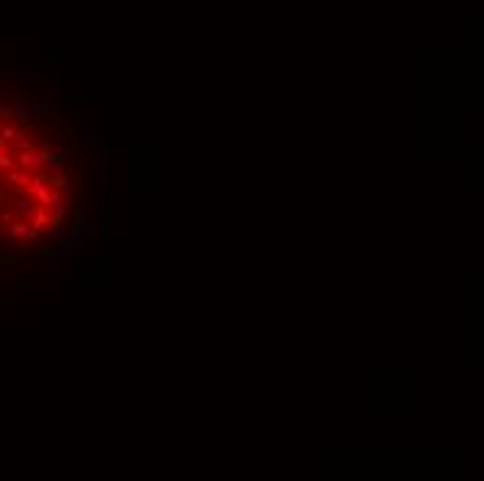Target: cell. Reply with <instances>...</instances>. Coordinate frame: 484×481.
<instances>
[{
    "label": "cell",
    "instance_id": "1",
    "mask_svg": "<svg viewBox=\"0 0 484 481\" xmlns=\"http://www.w3.org/2000/svg\"><path fill=\"white\" fill-rule=\"evenodd\" d=\"M28 222L34 225V228H39V231H42L45 225H50V222H53V217L48 214V209H45V206H39V203H37V209H34V214H31Z\"/></svg>",
    "mask_w": 484,
    "mask_h": 481
},
{
    "label": "cell",
    "instance_id": "2",
    "mask_svg": "<svg viewBox=\"0 0 484 481\" xmlns=\"http://www.w3.org/2000/svg\"><path fill=\"white\" fill-rule=\"evenodd\" d=\"M17 162H19V167H22V170H28V173H31V170H37V167H39V156L34 153V150H19Z\"/></svg>",
    "mask_w": 484,
    "mask_h": 481
},
{
    "label": "cell",
    "instance_id": "3",
    "mask_svg": "<svg viewBox=\"0 0 484 481\" xmlns=\"http://www.w3.org/2000/svg\"><path fill=\"white\" fill-rule=\"evenodd\" d=\"M14 209H17L19 217L31 220V214H34V209H37V203L31 201V198H17V201H14Z\"/></svg>",
    "mask_w": 484,
    "mask_h": 481
},
{
    "label": "cell",
    "instance_id": "4",
    "mask_svg": "<svg viewBox=\"0 0 484 481\" xmlns=\"http://www.w3.org/2000/svg\"><path fill=\"white\" fill-rule=\"evenodd\" d=\"M53 148L58 150V156H61L64 162H70L73 156H81V150H78L75 145H67V142H53Z\"/></svg>",
    "mask_w": 484,
    "mask_h": 481
},
{
    "label": "cell",
    "instance_id": "5",
    "mask_svg": "<svg viewBox=\"0 0 484 481\" xmlns=\"http://www.w3.org/2000/svg\"><path fill=\"white\" fill-rule=\"evenodd\" d=\"M6 181L17 184V186H28V184H31V173H28V170H22V173H17V170H9V173H6Z\"/></svg>",
    "mask_w": 484,
    "mask_h": 481
},
{
    "label": "cell",
    "instance_id": "6",
    "mask_svg": "<svg viewBox=\"0 0 484 481\" xmlns=\"http://www.w3.org/2000/svg\"><path fill=\"white\" fill-rule=\"evenodd\" d=\"M14 142H17L19 150H34V142L28 139V134H25L22 128H17V131H14Z\"/></svg>",
    "mask_w": 484,
    "mask_h": 481
},
{
    "label": "cell",
    "instance_id": "7",
    "mask_svg": "<svg viewBox=\"0 0 484 481\" xmlns=\"http://www.w3.org/2000/svg\"><path fill=\"white\" fill-rule=\"evenodd\" d=\"M84 148H106V139L100 134H95V131H89L87 139H84Z\"/></svg>",
    "mask_w": 484,
    "mask_h": 481
},
{
    "label": "cell",
    "instance_id": "8",
    "mask_svg": "<svg viewBox=\"0 0 484 481\" xmlns=\"http://www.w3.org/2000/svg\"><path fill=\"white\" fill-rule=\"evenodd\" d=\"M14 131H17V125L6 123L3 128H0V139H6V142H11V139H14Z\"/></svg>",
    "mask_w": 484,
    "mask_h": 481
},
{
    "label": "cell",
    "instance_id": "9",
    "mask_svg": "<svg viewBox=\"0 0 484 481\" xmlns=\"http://www.w3.org/2000/svg\"><path fill=\"white\" fill-rule=\"evenodd\" d=\"M11 117H14V103H3V106H0V120L9 123Z\"/></svg>",
    "mask_w": 484,
    "mask_h": 481
},
{
    "label": "cell",
    "instance_id": "10",
    "mask_svg": "<svg viewBox=\"0 0 484 481\" xmlns=\"http://www.w3.org/2000/svg\"><path fill=\"white\" fill-rule=\"evenodd\" d=\"M92 189H106V175L103 173H97L95 178H92Z\"/></svg>",
    "mask_w": 484,
    "mask_h": 481
},
{
    "label": "cell",
    "instance_id": "11",
    "mask_svg": "<svg viewBox=\"0 0 484 481\" xmlns=\"http://www.w3.org/2000/svg\"><path fill=\"white\" fill-rule=\"evenodd\" d=\"M11 164H14V159H11L9 153H3V150H0V167H3V170H11Z\"/></svg>",
    "mask_w": 484,
    "mask_h": 481
},
{
    "label": "cell",
    "instance_id": "12",
    "mask_svg": "<svg viewBox=\"0 0 484 481\" xmlns=\"http://www.w3.org/2000/svg\"><path fill=\"white\" fill-rule=\"evenodd\" d=\"M0 203H9V195H6V189L0 186Z\"/></svg>",
    "mask_w": 484,
    "mask_h": 481
},
{
    "label": "cell",
    "instance_id": "13",
    "mask_svg": "<svg viewBox=\"0 0 484 481\" xmlns=\"http://www.w3.org/2000/svg\"><path fill=\"white\" fill-rule=\"evenodd\" d=\"M6 145H9L6 139H0V150H6Z\"/></svg>",
    "mask_w": 484,
    "mask_h": 481
}]
</instances>
